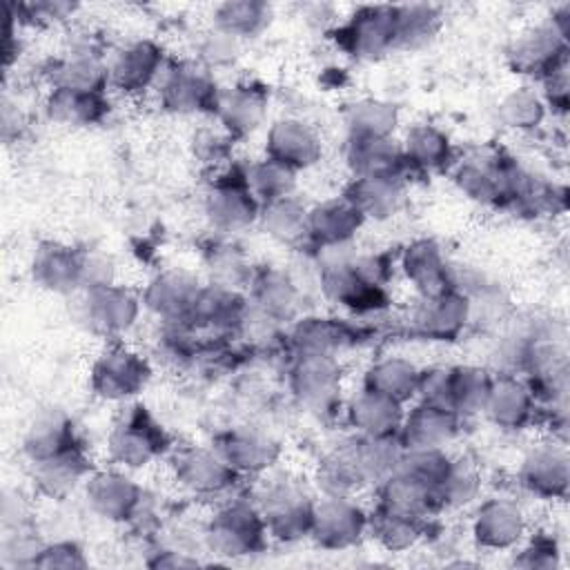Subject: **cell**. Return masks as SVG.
Returning <instances> with one entry per match:
<instances>
[{"instance_id":"cell-1","label":"cell","mask_w":570,"mask_h":570,"mask_svg":"<svg viewBox=\"0 0 570 570\" xmlns=\"http://www.w3.org/2000/svg\"><path fill=\"white\" fill-rule=\"evenodd\" d=\"M530 171L497 149H476L454 165V185L485 207L517 205Z\"/></svg>"},{"instance_id":"cell-2","label":"cell","mask_w":570,"mask_h":570,"mask_svg":"<svg viewBox=\"0 0 570 570\" xmlns=\"http://www.w3.org/2000/svg\"><path fill=\"white\" fill-rule=\"evenodd\" d=\"M171 445L167 430L142 405L131 403L111 423L107 434V454L122 470H140L160 459Z\"/></svg>"},{"instance_id":"cell-3","label":"cell","mask_w":570,"mask_h":570,"mask_svg":"<svg viewBox=\"0 0 570 570\" xmlns=\"http://www.w3.org/2000/svg\"><path fill=\"white\" fill-rule=\"evenodd\" d=\"M269 539L256 501L229 499L205 525V546L227 559H243L265 550Z\"/></svg>"},{"instance_id":"cell-4","label":"cell","mask_w":570,"mask_h":570,"mask_svg":"<svg viewBox=\"0 0 570 570\" xmlns=\"http://www.w3.org/2000/svg\"><path fill=\"white\" fill-rule=\"evenodd\" d=\"M312 494L296 479L287 474H276L263 481L256 505L265 519L269 537L294 543L312 534L314 519Z\"/></svg>"},{"instance_id":"cell-5","label":"cell","mask_w":570,"mask_h":570,"mask_svg":"<svg viewBox=\"0 0 570 570\" xmlns=\"http://www.w3.org/2000/svg\"><path fill=\"white\" fill-rule=\"evenodd\" d=\"M352 245L318 249V283L323 294L358 314L379 312L387 305V289L372 287L352 269Z\"/></svg>"},{"instance_id":"cell-6","label":"cell","mask_w":570,"mask_h":570,"mask_svg":"<svg viewBox=\"0 0 570 570\" xmlns=\"http://www.w3.org/2000/svg\"><path fill=\"white\" fill-rule=\"evenodd\" d=\"M287 379L294 399L305 410L325 416L341 405L343 367L336 356L296 352L287 370Z\"/></svg>"},{"instance_id":"cell-7","label":"cell","mask_w":570,"mask_h":570,"mask_svg":"<svg viewBox=\"0 0 570 570\" xmlns=\"http://www.w3.org/2000/svg\"><path fill=\"white\" fill-rule=\"evenodd\" d=\"M220 89L214 73L198 60H178L165 67L158 80V98L163 109L178 116L214 114Z\"/></svg>"},{"instance_id":"cell-8","label":"cell","mask_w":570,"mask_h":570,"mask_svg":"<svg viewBox=\"0 0 570 570\" xmlns=\"http://www.w3.org/2000/svg\"><path fill=\"white\" fill-rule=\"evenodd\" d=\"M336 45L356 60H379L396 51L394 4L358 7L343 24L332 31Z\"/></svg>"},{"instance_id":"cell-9","label":"cell","mask_w":570,"mask_h":570,"mask_svg":"<svg viewBox=\"0 0 570 570\" xmlns=\"http://www.w3.org/2000/svg\"><path fill=\"white\" fill-rule=\"evenodd\" d=\"M151 379V367L136 350L111 343L91 365L89 385L105 401H129L140 394Z\"/></svg>"},{"instance_id":"cell-10","label":"cell","mask_w":570,"mask_h":570,"mask_svg":"<svg viewBox=\"0 0 570 570\" xmlns=\"http://www.w3.org/2000/svg\"><path fill=\"white\" fill-rule=\"evenodd\" d=\"M140 303L142 298H138L129 287L116 283L82 289L78 318L91 334L102 338H118L136 325Z\"/></svg>"},{"instance_id":"cell-11","label":"cell","mask_w":570,"mask_h":570,"mask_svg":"<svg viewBox=\"0 0 570 570\" xmlns=\"http://www.w3.org/2000/svg\"><path fill=\"white\" fill-rule=\"evenodd\" d=\"M205 214L220 232H238L261 216V200L254 196L245 167H229L212 180L205 194Z\"/></svg>"},{"instance_id":"cell-12","label":"cell","mask_w":570,"mask_h":570,"mask_svg":"<svg viewBox=\"0 0 570 570\" xmlns=\"http://www.w3.org/2000/svg\"><path fill=\"white\" fill-rule=\"evenodd\" d=\"M370 512L354 494H323L314 501L312 539L325 550H347L367 534Z\"/></svg>"},{"instance_id":"cell-13","label":"cell","mask_w":570,"mask_h":570,"mask_svg":"<svg viewBox=\"0 0 570 570\" xmlns=\"http://www.w3.org/2000/svg\"><path fill=\"white\" fill-rule=\"evenodd\" d=\"M568 62V36L548 18L523 29L508 47V65L514 73L543 78Z\"/></svg>"},{"instance_id":"cell-14","label":"cell","mask_w":570,"mask_h":570,"mask_svg":"<svg viewBox=\"0 0 570 570\" xmlns=\"http://www.w3.org/2000/svg\"><path fill=\"white\" fill-rule=\"evenodd\" d=\"M171 472L180 488L196 497H223L240 474L212 445H187L171 456Z\"/></svg>"},{"instance_id":"cell-15","label":"cell","mask_w":570,"mask_h":570,"mask_svg":"<svg viewBox=\"0 0 570 570\" xmlns=\"http://www.w3.org/2000/svg\"><path fill=\"white\" fill-rule=\"evenodd\" d=\"M142 488L122 470H96L85 481V501L89 510L107 521L125 523L142 510Z\"/></svg>"},{"instance_id":"cell-16","label":"cell","mask_w":570,"mask_h":570,"mask_svg":"<svg viewBox=\"0 0 570 570\" xmlns=\"http://www.w3.org/2000/svg\"><path fill=\"white\" fill-rule=\"evenodd\" d=\"M521 485L539 499L559 501L570 488V456L563 443H541L532 448L519 468Z\"/></svg>"},{"instance_id":"cell-17","label":"cell","mask_w":570,"mask_h":570,"mask_svg":"<svg viewBox=\"0 0 570 570\" xmlns=\"http://www.w3.org/2000/svg\"><path fill=\"white\" fill-rule=\"evenodd\" d=\"M165 71V51L151 38L131 40L109 62V85L122 94H140L156 85Z\"/></svg>"},{"instance_id":"cell-18","label":"cell","mask_w":570,"mask_h":570,"mask_svg":"<svg viewBox=\"0 0 570 570\" xmlns=\"http://www.w3.org/2000/svg\"><path fill=\"white\" fill-rule=\"evenodd\" d=\"M470 321V301L454 287L421 296L410 318L414 334L428 341H454Z\"/></svg>"},{"instance_id":"cell-19","label":"cell","mask_w":570,"mask_h":570,"mask_svg":"<svg viewBox=\"0 0 570 570\" xmlns=\"http://www.w3.org/2000/svg\"><path fill=\"white\" fill-rule=\"evenodd\" d=\"M345 163L352 178H383L405 183L412 174L401 142L394 138H350L345 142Z\"/></svg>"},{"instance_id":"cell-20","label":"cell","mask_w":570,"mask_h":570,"mask_svg":"<svg viewBox=\"0 0 570 570\" xmlns=\"http://www.w3.org/2000/svg\"><path fill=\"white\" fill-rule=\"evenodd\" d=\"M203 283L185 269L158 272L142 292V305L165 323H187Z\"/></svg>"},{"instance_id":"cell-21","label":"cell","mask_w":570,"mask_h":570,"mask_svg":"<svg viewBox=\"0 0 570 570\" xmlns=\"http://www.w3.org/2000/svg\"><path fill=\"white\" fill-rule=\"evenodd\" d=\"M363 223V214L347 196H332L307 209V240L316 249L352 245Z\"/></svg>"},{"instance_id":"cell-22","label":"cell","mask_w":570,"mask_h":570,"mask_svg":"<svg viewBox=\"0 0 570 570\" xmlns=\"http://www.w3.org/2000/svg\"><path fill=\"white\" fill-rule=\"evenodd\" d=\"M265 156L301 171L321 160L323 140L309 122L301 118H281L267 129Z\"/></svg>"},{"instance_id":"cell-23","label":"cell","mask_w":570,"mask_h":570,"mask_svg":"<svg viewBox=\"0 0 570 570\" xmlns=\"http://www.w3.org/2000/svg\"><path fill=\"white\" fill-rule=\"evenodd\" d=\"M472 534L481 548L510 550L525 534V514L514 501L490 497L474 512Z\"/></svg>"},{"instance_id":"cell-24","label":"cell","mask_w":570,"mask_h":570,"mask_svg":"<svg viewBox=\"0 0 570 570\" xmlns=\"http://www.w3.org/2000/svg\"><path fill=\"white\" fill-rule=\"evenodd\" d=\"M31 276L42 289L56 294L82 289V249L56 240L40 243L31 258Z\"/></svg>"},{"instance_id":"cell-25","label":"cell","mask_w":570,"mask_h":570,"mask_svg":"<svg viewBox=\"0 0 570 570\" xmlns=\"http://www.w3.org/2000/svg\"><path fill=\"white\" fill-rule=\"evenodd\" d=\"M537 412V396L528 381L512 374L492 379L483 414L501 430H523Z\"/></svg>"},{"instance_id":"cell-26","label":"cell","mask_w":570,"mask_h":570,"mask_svg":"<svg viewBox=\"0 0 570 570\" xmlns=\"http://www.w3.org/2000/svg\"><path fill=\"white\" fill-rule=\"evenodd\" d=\"M214 448L240 476L267 472L281 454L278 443L254 428H234L220 434Z\"/></svg>"},{"instance_id":"cell-27","label":"cell","mask_w":570,"mask_h":570,"mask_svg":"<svg viewBox=\"0 0 570 570\" xmlns=\"http://www.w3.org/2000/svg\"><path fill=\"white\" fill-rule=\"evenodd\" d=\"M214 114L234 140L245 138L261 127L267 114V91L256 82H238L220 89Z\"/></svg>"},{"instance_id":"cell-28","label":"cell","mask_w":570,"mask_h":570,"mask_svg":"<svg viewBox=\"0 0 570 570\" xmlns=\"http://www.w3.org/2000/svg\"><path fill=\"white\" fill-rule=\"evenodd\" d=\"M461 416L448 407L419 401L410 412H405L399 441L403 450L416 448H445L459 434Z\"/></svg>"},{"instance_id":"cell-29","label":"cell","mask_w":570,"mask_h":570,"mask_svg":"<svg viewBox=\"0 0 570 570\" xmlns=\"http://www.w3.org/2000/svg\"><path fill=\"white\" fill-rule=\"evenodd\" d=\"M401 269L419 296H434L452 287V265L432 238L412 240L401 254Z\"/></svg>"},{"instance_id":"cell-30","label":"cell","mask_w":570,"mask_h":570,"mask_svg":"<svg viewBox=\"0 0 570 570\" xmlns=\"http://www.w3.org/2000/svg\"><path fill=\"white\" fill-rule=\"evenodd\" d=\"M91 474V461L85 445L31 463V481L42 497L65 499Z\"/></svg>"},{"instance_id":"cell-31","label":"cell","mask_w":570,"mask_h":570,"mask_svg":"<svg viewBox=\"0 0 570 570\" xmlns=\"http://www.w3.org/2000/svg\"><path fill=\"white\" fill-rule=\"evenodd\" d=\"M347 423L363 436H399L405 410L403 403L361 385L345 405Z\"/></svg>"},{"instance_id":"cell-32","label":"cell","mask_w":570,"mask_h":570,"mask_svg":"<svg viewBox=\"0 0 570 570\" xmlns=\"http://www.w3.org/2000/svg\"><path fill=\"white\" fill-rule=\"evenodd\" d=\"M76 445H80L76 425L71 416L60 407L40 410L22 436V452L29 463L62 454Z\"/></svg>"},{"instance_id":"cell-33","label":"cell","mask_w":570,"mask_h":570,"mask_svg":"<svg viewBox=\"0 0 570 570\" xmlns=\"http://www.w3.org/2000/svg\"><path fill=\"white\" fill-rule=\"evenodd\" d=\"M247 307L249 301L238 289L207 283L200 287L185 325L232 332L238 330Z\"/></svg>"},{"instance_id":"cell-34","label":"cell","mask_w":570,"mask_h":570,"mask_svg":"<svg viewBox=\"0 0 570 570\" xmlns=\"http://www.w3.org/2000/svg\"><path fill=\"white\" fill-rule=\"evenodd\" d=\"M252 305L274 323L292 321L301 309V289L296 281L276 267H265L252 276Z\"/></svg>"},{"instance_id":"cell-35","label":"cell","mask_w":570,"mask_h":570,"mask_svg":"<svg viewBox=\"0 0 570 570\" xmlns=\"http://www.w3.org/2000/svg\"><path fill=\"white\" fill-rule=\"evenodd\" d=\"M401 149L412 174L443 171L454 163V147L450 136L432 122L412 125L401 140Z\"/></svg>"},{"instance_id":"cell-36","label":"cell","mask_w":570,"mask_h":570,"mask_svg":"<svg viewBox=\"0 0 570 570\" xmlns=\"http://www.w3.org/2000/svg\"><path fill=\"white\" fill-rule=\"evenodd\" d=\"M109 100L98 91H76L65 87H51L45 98V114L51 122L65 127H91L105 120Z\"/></svg>"},{"instance_id":"cell-37","label":"cell","mask_w":570,"mask_h":570,"mask_svg":"<svg viewBox=\"0 0 570 570\" xmlns=\"http://www.w3.org/2000/svg\"><path fill=\"white\" fill-rule=\"evenodd\" d=\"M49 80L51 87L105 94L109 87V65L94 49L80 47L51 65Z\"/></svg>"},{"instance_id":"cell-38","label":"cell","mask_w":570,"mask_h":570,"mask_svg":"<svg viewBox=\"0 0 570 570\" xmlns=\"http://www.w3.org/2000/svg\"><path fill=\"white\" fill-rule=\"evenodd\" d=\"M292 345L294 352H312V354H332L338 352L356 341V327L341 318L327 316H305L296 321L292 327Z\"/></svg>"},{"instance_id":"cell-39","label":"cell","mask_w":570,"mask_h":570,"mask_svg":"<svg viewBox=\"0 0 570 570\" xmlns=\"http://www.w3.org/2000/svg\"><path fill=\"white\" fill-rule=\"evenodd\" d=\"M376 488H379V505H385L390 510L405 512L421 519H428L432 512L439 510L434 488L399 468L387 479H383Z\"/></svg>"},{"instance_id":"cell-40","label":"cell","mask_w":570,"mask_h":570,"mask_svg":"<svg viewBox=\"0 0 570 570\" xmlns=\"http://www.w3.org/2000/svg\"><path fill=\"white\" fill-rule=\"evenodd\" d=\"M421 370L403 356H383L374 361L363 374V387L385 394L399 403H407L416 396Z\"/></svg>"},{"instance_id":"cell-41","label":"cell","mask_w":570,"mask_h":570,"mask_svg":"<svg viewBox=\"0 0 570 570\" xmlns=\"http://www.w3.org/2000/svg\"><path fill=\"white\" fill-rule=\"evenodd\" d=\"M274 18L272 4L263 0H227L214 7L212 22L214 29L236 38H256L261 36Z\"/></svg>"},{"instance_id":"cell-42","label":"cell","mask_w":570,"mask_h":570,"mask_svg":"<svg viewBox=\"0 0 570 570\" xmlns=\"http://www.w3.org/2000/svg\"><path fill=\"white\" fill-rule=\"evenodd\" d=\"M343 196L352 200L365 220H387L403 203V183L383 178H352Z\"/></svg>"},{"instance_id":"cell-43","label":"cell","mask_w":570,"mask_h":570,"mask_svg":"<svg viewBox=\"0 0 570 570\" xmlns=\"http://www.w3.org/2000/svg\"><path fill=\"white\" fill-rule=\"evenodd\" d=\"M443 27V13L436 4L412 2L394 4L396 49H421L430 45Z\"/></svg>"},{"instance_id":"cell-44","label":"cell","mask_w":570,"mask_h":570,"mask_svg":"<svg viewBox=\"0 0 570 570\" xmlns=\"http://www.w3.org/2000/svg\"><path fill=\"white\" fill-rule=\"evenodd\" d=\"M307 205L294 194L263 203L258 223L278 243L296 245L307 240Z\"/></svg>"},{"instance_id":"cell-45","label":"cell","mask_w":570,"mask_h":570,"mask_svg":"<svg viewBox=\"0 0 570 570\" xmlns=\"http://www.w3.org/2000/svg\"><path fill=\"white\" fill-rule=\"evenodd\" d=\"M314 479L323 494H354L365 488L352 439L338 443L318 461Z\"/></svg>"},{"instance_id":"cell-46","label":"cell","mask_w":570,"mask_h":570,"mask_svg":"<svg viewBox=\"0 0 570 570\" xmlns=\"http://www.w3.org/2000/svg\"><path fill=\"white\" fill-rule=\"evenodd\" d=\"M350 138H392L399 127V107L383 98H358L345 109Z\"/></svg>"},{"instance_id":"cell-47","label":"cell","mask_w":570,"mask_h":570,"mask_svg":"<svg viewBox=\"0 0 570 570\" xmlns=\"http://www.w3.org/2000/svg\"><path fill=\"white\" fill-rule=\"evenodd\" d=\"M492 374L479 365H454L450 367L448 381V407L461 419L483 412L492 387Z\"/></svg>"},{"instance_id":"cell-48","label":"cell","mask_w":570,"mask_h":570,"mask_svg":"<svg viewBox=\"0 0 570 570\" xmlns=\"http://www.w3.org/2000/svg\"><path fill=\"white\" fill-rule=\"evenodd\" d=\"M425 521L421 517H412L405 512L390 510L385 505H379L370 512L367 532L390 552H403L419 543V539L425 532Z\"/></svg>"},{"instance_id":"cell-49","label":"cell","mask_w":570,"mask_h":570,"mask_svg":"<svg viewBox=\"0 0 570 570\" xmlns=\"http://www.w3.org/2000/svg\"><path fill=\"white\" fill-rule=\"evenodd\" d=\"M352 445L365 485H379L383 479H387L403 456V445L399 436L356 434L352 439Z\"/></svg>"},{"instance_id":"cell-50","label":"cell","mask_w":570,"mask_h":570,"mask_svg":"<svg viewBox=\"0 0 570 570\" xmlns=\"http://www.w3.org/2000/svg\"><path fill=\"white\" fill-rule=\"evenodd\" d=\"M548 107L541 98V94L530 87L521 85L508 91L497 107V118L505 129L512 131H532L546 120Z\"/></svg>"},{"instance_id":"cell-51","label":"cell","mask_w":570,"mask_h":570,"mask_svg":"<svg viewBox=\"0 0 570 570\" xmlns=\"http://www.w3.org/2000/svg\"><path fill=\"white\" fill-rule=\"evenodd\" d=\"M481 492V476L474 463L465 459H452L448 472L436 485L439 510H459L476 501Z\"/></svg>"},{"instance_id":"cell-52","label":"cell","mask_w":570,"mask_h":570,"mask_svg":"<svg viewBox=\"0 0 570 570\" xmlns=\"http://www.w3.org/2000/svg\"><path fill=\"white\" fill-rule=\"evenodd\" d=\"M296 174H298L296 169H292L269 156L245 167L247 183H249L254 196L261 200V205L294 194Z\"/></svg>"},{"instance_id":"cell-53","label":"cell","mask_w":570,"mask_h":570,"mask_svg":"<svg viewBox=\"0 0 570 570\" xmlns=\"http://www.w3.org/2000/svg\"><path fill=\"white\" fill-rule=\"evenodd\" d=\"M207 272H209V283L220 285V287H229V289H240L245 285L252 283V265L247 263L245 254L234 247V245H214L207 256Z\"/></svg>"},{"instance_id":"cell-54","label":"cell","mask_w":570,"mask_h":570,"mask_svg":"<svg viewBox=\"0 0 570 570\" xmlns=\"http://www.w3.org/2000/svg\"><path fill=\"white\" fill-rule=\"evenodd\" d=\"M196 60L200 65H205L209 71L220 69V67H229L240 58V40L218 31V29H209L207 33H203V38L196 45Z\"/></svg>"},{"instance_id":"cell-55","label":"cell","mask_w":570,"mask_h":570,"mask_svg":"<svg viewBox=\"0 0 570 570\" xmlns=\"http://www.w3.org/2000/svg\"><path fill=\"white\" fill-rule=\"evenodd\" d=\"M514 566L528 570H550L559 566V543L550 534L532 537L514 557Z\"/></svg>"},{"instance_id":"cell-56","label":"cell","mask_w":570,"mask_h":570,"mask_svg":"<svg viewBox=\"0 0 570 570\" xmlns=\"http://www.w3.org/2000/svg\"><path fill=\"white\" fill-rule=\"evenodd\" d=\"M31 568H87V557L76 541L42 543Z\"/></svg>"},{"instance_id":"cell-57","label":"cell","mask_w":570,"mask_h":570,"mask_svg":"<svg viewBox=\"0 0 570 570\" xmlns=\"http://www.w3.org/2000/svg\"><path fill=\"white\" fill-rule=\"evenodd\" d=\"M352 269L361 281L372 287H387L392 278V261L383 252H356L352 254Z\"/></svg>"},{"instance_id":"cell-58","label":"cell","mask_w":570,"mask_h":570,"mask_svg":"<svg viewBox=\"0 0 570 570\" xmlns=\"http://www.w3.org/2000/svg\"><path fill=\"white\" fill-rule=\"evenodd\" d=\"M116 283V263L98 249H82V289Z\"/></svg>"},{"instance_id":"cell-59","label":"cell","mask_w":570,"mask_h":570,"mask_svg":"<svg viewBox=\"0 0 570 570\" xmlns=\"http://www.w3.org/2000/svg\"><path fill=\"white\" fill-rule=\"evenodd\" d=\"M234 145V138L220 127L218 131L214 129H200L194 138V151L203 163H218L229 154V147Z\"/></svg>"},{"instance_id":"cell-60","label":"cell","mask_w":570,"mask_h":570,"mask_svg":"<svg viewBox=\"0 0 570 570\" xmlns=\"http://www.w3.org/2000/svg\"><path fill=\"white\" fill-rule=\"evenodd\" d=\"M0 519H2V530L4 532L31 528L29 503L18 490H4L2 505H0Z\"/></svg>"},{"instance_id":"cell-61","label":"cell","mask_w":570,"mask_h":570,"mask_svg":"<svg viewBox=\"0 0 570 570\" xmlns=\"http://www.w3.org/2000/svg\"><path fill=\"white\" fill-rule=\"evenodd\" d=\"M541 85H543V89L539 94H541L546 107L566 111V107H568V62L557 67L548 76H543Z\"/></svg>"},{"instance_id":"cell-62","label":"cell","mask_w":570,"mask_h":570,"mask_svg":"<svg viewBox=\"0 0 570 570\" xmlns=\"http://www.w3.org/2000/svg\"><path fill=\"white\" fill-rule=\"evenodd\" d=\"M149 566L151 568H196L198 559L178 550H160L156 552V559H149Z\"/></svg>"}]
</instances>
